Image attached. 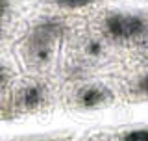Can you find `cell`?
Listing matches in <instances>:
<instances>
[{
	"mask_svg": "<svg viewBox=\"0 0 148 141\" xmlns=\"http://www.w3.org/2000/svg\"><path fill=\"white\" fill-rule=\"evenodd\" d=\"M63 22L56 21V19H46V21L37 22L28 35L24 46L28 63L34 67H43L52 62L56 45L63 37Z\"/></svg>",
	"mask_w": 148,
	"mask_h": 141,
	"instance_id": "6da1fadb",
	"label": "cell"
},
{
	"mask_svg": "<svg viewBox=\"0 0 148 141\" xmlns=\"http://www.w3.org/2000/svg\"><path fill=\"white\" fill-rule=\"evenodd\" d=\"M104 30L115 41H137L148 35V21L133 13H109Z\"/></svg>",
	"mask_w": 148,
	"mask_h": 141,
	"instance_id": "7a4b0ae2",
	"label": "cell"
},
{
	"mask_svg": "<svg viewBox=\"0 0 148 141\" xmlns=\"http://www.w3.org/2000/svg\"><path fill=\"white\" fill-rule=\"evenodd\" d=\"M46 89L39 82H26L15 93V108L17 111H35L45 104Z\"/></svg>",
	"mask_w": 148,
	"mask_h": 141,
	"instance_id": "3957f363",
	"label": "cell"
},
{
	"mask_svg": "<svg viewBox=\"0 0 148 141\" xmlns=\"http://www.w3.org/2000/svg\"><path fill=\"white\" fill-rule=\"evenodd\" d=\"M113 91L108 89L106 86H98V84H89L78 89L76 93V104L83 108V110H95V108H102L109 102H113Z\"/></svg>",
	"mask_w": 148,
	"mask_h": 141,
	"instance_id": "277c9868",
	"label": "cell"
},
{
	"mask_svg": "<svg viewBox=\"0 0 148 141\" xmlns=\"http://www.w3.org/2000/svg\"><path fill=\"white\" fill-rule=\"evenodd\" d=\"M83 52H85L87 58H100L102 54H104V43H102L100 39H87L85 43H83Z\"/></svg>",
	"mask_w": 148,
	"mask_h": 141,
	"instance_id": "5b68a950",
	"label": "cell"
},
{
	"mask_svg": "<svg viewBox=\"0 0 148 141\" xmlns=\"http://www.w3.org/2000/svg\"><path fill=\"white\" fill-rule=\"evenodd\" d=\"M120 141H148V126L146 128H135L130 130L120 138Z\"/></svg>",
	"mask_w": 148,
	"mask_h": 141,
	"instance_id": "8992f818",
	"label": "cell"
},
{
	"mask_svg": "<svg viewBox=\"0 0 148 141\" xmlns=\"http://www.w3.org/2000/svg\"><path fill=\"white\" fill-rule=\"evenodd\" d=\"M61 6L65 8H72V9H76V8H85V6H89L91 2H95V0H58Z\"/></svg>",
	"mask_w": 148,
	"mask_h": 141,
	"instance_id": "52a82bcc",
	"label": "cell"
},
{
	"mask_svg": "<svg viewBox=\"0 0 148 141\" xmlns=\"http://www.w3.org/2000/svg\"><path fill=\"white\" fill-rule=\"evenodd\" d=\"M135 91L139 93L141 97H148V73L145 76H141L135 84Z\"/></svg>",
	"mask_w": 148,
	"mask_h": 141,
	"instance_id": "ba28073f",
	"label": "cell"
},
{
	"mask_svg": "<svg viewBox=\"0 0 148 141\" xmlns=\"http://www.w3.org/2000/svg\"><path fill=\"white\" fill-rule=\"evenodd\" d=\"M9 78H11V74H9V69L6 65L0 63V89H4L9 84Z\"/></svg>",
	"mask_w": 148,
	"mask_h": 141,
	"instance_id": "9c48e42d",
	"label": "cell"
},
{
	"mask_svg": "<svg viewBox=\"0 0 148 141\" xmlns=\"http://www.w3.org/2000/svg\"><path fill=\"white\" fill-rule=\"evenodd\" d=\"M24 141H69L65 135H41V138H28Z\"/></svg>",
	"mask_w": 148,
	"mask_h": 141,
	"instance_id": "30bf717a",
	"label": "cell"
},
{
	"mask_svg": "<svg viewBox=\"0 0 148 141\" xmlns=\"http://www.w3.org/2000/svg\"><path fill=\"white\" fill-rule=\"evenodd\" d=\"M9 9H11V4H9V0H0V19H4L9 13Z\"/></svg>",
	"mask_w": 148,
	"mask_h": 141,
	"instance_id": "8fae6325",
	"label": "cell"
},
{
	"mask_svg": "<svg viewBox=\"0 0 148 141\" xmlns=\"http://www.w3.org/2000/svg\"><path fill=\"white\" fill-rule=\"evenodd\" d=\"M0 37H2V26H0Z\"/></svg>",
	"mask_w": 148,
	"mask_h": 141,
	"instance_id": "7c38bea8",
	"label": "cell"
}]
</instances>
